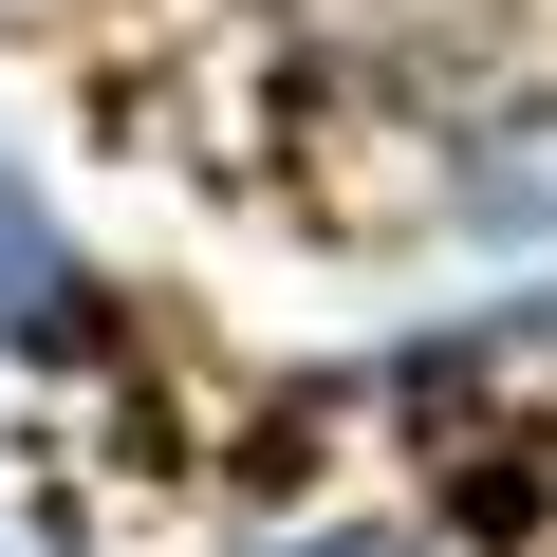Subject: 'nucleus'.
Returning a JSON list of instances; mask_svg holds the SVG:
<instances>
[{
	"mask_svg": "<svg viewBox=\"0 0 557 557\" xmlns=\"http://www.w3.org/2000/svg\"><path fill=\"white\" fill-rule=\"evenodd\" d=\"M0 354H94V260L57 242V205L20 186V149H0Z\"/></svg>",
	"mask_w": 557,
	"mask_h": 557,
	"instance_id": "1",
	"label": "nucleus"
},
{
	"mask_svg": "<svg viewBox=\"0 0 557 557\" xmlns=\"http://www.w3.org/2000/svg\"><path fill=\"white\" fill-rule=\"evenodd\" d=\"M278 557H409V539H278Z\"/></svg>",
	"mask_w": 557,
	"mask_h": 557,
	"instance_id": "2",
	"label": "nucleus"
}]
</instances>
